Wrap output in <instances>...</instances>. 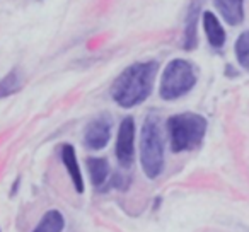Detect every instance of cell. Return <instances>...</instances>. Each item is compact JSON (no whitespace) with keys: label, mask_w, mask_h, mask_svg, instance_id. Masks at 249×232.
I'll return each mask as SVG.
<instances>
[{"label":"cell","mask_w":249,"mask_h":232,"mask_svg":"<svg viewBox=\"0 0 249 232\" xmlns=\"http://www.w3.org/2000/svg\"><path fill=\"white\" fill-rule=\"evenodd\" d=\"M87 169L90 174V181L96 188L103 186L109 176V164L103 157H89L87 159Z\"/></svg>","instance_id":"cell-11"},{"label":"cell","mask_w":249,"mask_h":232,"mask_svg":"<svg viewBox=\"0 0 249 232\" xmlns=\"http://www.w3.org/2000/svg\"><path fill=\"white\" fill-rule=\"evenodd\" d=\"M22 84H24V80H22L21 72L19 70H11L4 79H0V99L19 92L22 89Z\"/></svg>","instance_id":"cell-13"},{"label":"cell","mask_w":249,"mask_h":232,"mask_svg":"<svg viewBox=\"0 0 249 232\" xmlns=\"http://www.w3.org/2000/svg\"><path fill=\"white\" fill-rule=\"evenodd\" d=\"M116 159L121 167H130L135 157V120L132 116L123 118L120 123L116 139Z\"/></svg>","instance_id":"cell-5"},{"label":"cell","mask_w":249,"mask_h":232,"mask_svg":"<svg viewBox=\"0 0 249 232\" xmlns=\"http://www.w3.org/2000/svg\"><path fill=\"white\" fill-rule=\"evenodd\" d=\"M140 164L149 179H156L164 169V139L159 118L149 114L140 133Z\"/></svg>","instance_id":"cell-3"},{"label":"cell","mask_w":249,"mask_h":232,"mask_svg":"<svg viewBox=\"0 0 249 232\" xmlns=\"http://www.w3.org/2000/svg\"><path fill=\"white\" fill-rule=\"evenodd\" d=\"M196 84V72L193 63L183 58H174L167 63L160 79L159 94L162 99L174 101L188 94Z\"/></svg>","instance_id":"cell-4"},{"label":"cell","mask_w":249,"mask_h":232,"mask_svg":"<svg viewBox=\"0 0 249 232\" xmlns=\"http://www.w3.org/2000/svg\"><path fill=\"white\" fill-rule=\"evenodd\" d=\"M235 56L241 67L249 70V31H244L235 41Z\"/></svg>","instance_id":"cell-14"},{"label":"cell","mask_w":249,"mask_h":232,"mask_svg":"<svg viewBox=\"0 0 249 232\" xmlns=\"http://www.w3.org/2000/svg\"><path fill=\"white\" fill-rule=\"evenodd\" d=\"M203 29L208 38V43L213 48H222L225 45V31L213 12H205L203 14Z\"/></svg>","instance_id":"cell-10"},{"label":"cell","mask_w":249,"mask_h":232,"mask_svg":"<svg viewBox=\"0 0 249 232\" xmlns=\"http://www.w3.org/2000/svg\"><path fill=\"white\" fill-rule=\"evenodd\" d=\"M63 227H65L63 215L58 210H48L33 232H62Z\"/></svg>","instance_id":"cell-12"},{"label":"cell","mask_w":249,"mask_h":232,"mask_svg":"<svg viewBox=\"0 0 249 232\" xmlns=\"http://www.w3.org/2000/svg\"><path fill=\"white\" fill-rule=\"evenodd\" d=\"M157 75V62H139L126 67L111 86V97L121 107H135L150 96Z\"/></svg>","instance_id":"cell-1"},{"label":"cell","mask_w":249,"mask_h":232,"mask_svg":"<svg viewBox=\"0 0 249 232\" xmlns=\"http://www.w3.org/2000/svg\"><path fill=\"white\" fill-rule=\"evenodd\" d=\"M62 162L65 166V169L69 171L70 179H72L73 186H75L77 193H84V179H82V173H80L79 167V161L75 156V149L70 143H65L62 147Z\"/></svg>","instance_id":"cell-9"},{"label":"cell","mask_w":249,"mask_h":232,"mask_svg":"<svg viewBox=\"0 0 249 232\" xmlns=\"http://www.w3.org/2000/svg\"><path fill=\"white\" fill-rule=\"evenodd\" d=\"M169 145L173 152H188L203 142L207 133V120L196 113H179L167 120Z\"/></svg>","instance_id":"cell-2"},{"label":"cell","mask_w":249,"mask_h":232,"mask_svg":"<svg viewBox=\"0 0 249 232\" xmlns=\"http://www.w3.org/2000/svg\"><path fill=\"white\" fill-rule=\"evenodd\" d=\"M201 0H193L188 9L186 14V22H184V36H183V48L186 52H191V50L196 46V26H198V16H200L201 11Z\"/></svg>","instance_id":"cell-7"},{"label":"cell","mask_w":249,"mask_h":232,"mask_svg":"<svg viewBox=\"0 0 249 232\" xmlns=\"http://www.w3.org/2000/svg\"><path fill=\"white\" fill-rule=\"evenodd\" d=\"M213 4L227 24L237 26L244 21V0H213Z\"/></svg>","instance_id":"cell-8"},{"label":"cell","mask_w":249,"mask_h":232,"mask_svg":"<svg viewBox=\"0 0 249 232\" xmlns=\"http://www.w3.org/2000/svg\"><path fill=\"white\" fill-rule=\"evenodd\" d=\"M111 128H113V122H111L109 114H99L97 118H94L92 122L86 126V132H84V145L90 150L104 149L111 139Z\"/></svg>","instance_id":"cell-6"}]
</instances>
